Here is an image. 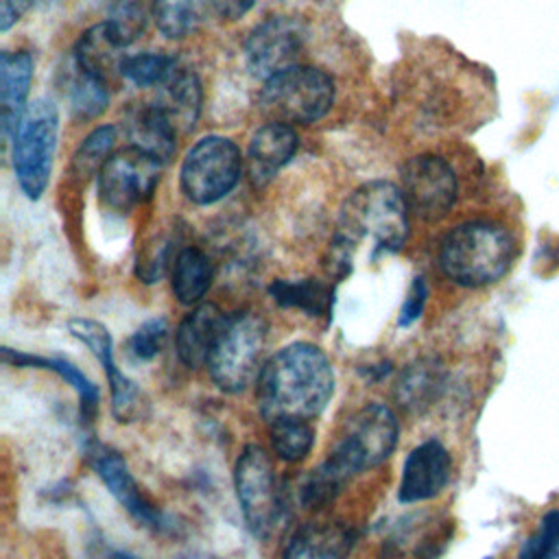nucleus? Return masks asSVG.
Here are the masks:
<instances>
[{"label":"nucleus","mask_w":559,"mask_h":559,"mask_svg":"<svg viewBox=\"0 0 559 559\" xmlns=\"http://www.w3.org/2000/svg\"><path fill=\"white\" fill-rule=\"evenodd\" d=\"M400 190L415 216L435 223L452 210L459 183L452 166L443 157L421 153L400 168Z\"/></svg>","instance_id":"nucleus-11"},{"label":"nucleus","mask_w":559,"mask_h":559,"mask_svg":"<svg viewBox=\"0 0 559 559\" xmlns=\"http://www.w3.org/2000/svg\"><path fill=\"white\" fill-rule=\"evenodd\" d=\"M271 297L286 308H299L308 317H321L330 312L332 288L319 280H275L269 288Z\"/></svg>","instance_id":"nucleus-26"},{"label":"nucleus","mask_w":559,"mask_h":559,"mask_svg":"<svg viewBox=\"0 0 559 559\" xmlns=\"http://www.w3.org/2000/svg\"><path fill=\"white\" fill-rule=\"evenodd\" d=\"M515 258V240L507 227L491 221H469L454 227L441 242V271L461 286L498 282Z\"/></svg>","instance_id":"nucleus-2"},{"label":"nucleus","mask_w":559,"mask_h":559,"mask_svg":"<svg viewBox=\"0 0 559 559\" xmlns=\"http://www.w3.org/2000/svg\"><path fill=\"white\" fill-rule=\"evenodd\" d=\"M301 48L304 31L299 22L286 15H275L251 31L245 41V61L253 76L266 81L277 72L297 66Z\"/></svg>","instance_id":"nucleus-12"},{"label":"nucleus","mask_w":559,"mask_h":559,"mask_svg":"<svg viewBox=\"0 0 559 559\" xmlns=\"http://www.w3.org/2000/svg\"><path fill=\"white\" fill-rule=\"evenodd\" d=\"M356 533L343 522H306L293 531L284 559H347Z\"/></svg>","instance_id":"nucleus-18"},{"label":"nucleus","mask_w":559,"mask_h":559,"mask_svg":"<svg viewBox=\"0 0 559 559\" xmlns=\"http://www.w3.org/2000/svg\"><path fill=\"white\" fill-rule=\"evenodd\" d=\"M408 205L391 181H369L356 188L343 205L341 238H371L380 249L397 251L408 238Z\"/></svg>","instance_id":"nucleus-3"},{"label":"nucleus","mask_w":559,"mask_h":559,"mask_svg":"<svg viewBox=\"0 0 559 559\" xmlns=\"http://www.w3.org/2000/svg\"><path fill=\"white\" fill-rule=\"evenodd\" d=\"M264 345L266 323L262 317L255 312L231 314L205 365L216 386L227 393L247 389L264 367Z\"/></svg>","instance_id":"nucleus-6"},{"label":"nucleus","mask_w":559,"mask_h":559,"mask_svg":"<svg viewBox=\"0 0 559 559\" xmlns=\"http://www.w3.org/2000/svg\"><path fill=\"white\" fill-rule=\"evenodd\" d=\"M179 68V61L173 55L164 52H138L127 55L120 66L122 79L131 81L138 87H162Z\"/></svg>","instance_id":"nucleus-30"},{"label":"nucleus","mask_w":559,"mask_h":559,"mask_svg":"<svg viewBox=\"0 0 559 559\" xmlns=\"http://www.w3.org/2000/svg\"><path fill=\"white\" fill-rule=\"evenodd\" d=\"M397 435L395 413L380 402H371L347 419L345 432L330 452V459L352 478L386 461L395 450Z\"/></svg>","instance_id":"nucleus-8"},{"label":"nucleus","mask_w":559,"mask_h":559,"mask_svg":"<svg viewBox=\"0 0 559 559\" xmlns=\"http://www.w3.org/2000/svg\"><path fill=\"white\" fill-rule=\"evenodd\" d=\"M559 552V511L546 513L535 535L522 546L518 559H555Z\"/></svg>","instance_id":"nucleus-36"},{"label":"nucleus","mask_w":559,"mask_h":559,"mask_svg":"<svg viewBox=\"0 0 559 559\" xmlns=\"http://www.w3.org/2000/svg\"><path fill=\"white\" fill-rule=\"evenodd\" d=\"M68 330L74 338H79L100 362L109 378V391H111V413L118 421H133L142 417L144 397L142 391L135 386L133 380H129L114 362V343L109 330L94 321V319H72L68 323Z\"/></svg>","instance_id":"nucleus-13"},{"label":"nucleus","mask_w":559,"mask_h":559,"mask_svg":"<svg viewBox=\"0 0 559 559\" xmlns=\"http://www.w3.org/2000/svg\"><path fill=\"white\" fill-rule=\"evenodd\" d=\"M234 480L249 531L260 539L269 537L282 520V496L269 452L260 445H247L238 456Z\"/></svg>","instance_id":"nucleus-9"},{"label":"nucleus","mask_w":559,"mask_h":559,"mask_svg":"<svg viewBox=\"0 0 559 559\" xmlns=\"http://www.w3.org/2000/svg\"><path fill=\"white\" fill-rule=\"evenodd\" d=\"M168 262H170V242L166 238H162L159 242L148 245L142 251V255L138 258L135 273H138V277L142 282L153 284V282H157L164 275Z\"/></svg>","instance_id":"nucleus-37"},{"label":"nucleus","mask_w":559,"mask_h":559,"mask_svg":"<svg viewBox=\"0 0 559 559\" xmlns=\"http://www.w3.org/2000/svg\"><path fill=\"white\" fill-rule=\"evenodd\" d=\"M450 469L452 461L443 443L437 439H428L413 448L404 461L402 467V478L397 487V498L400 502H421L430 500L450 480Z\"/></svg>","instance_id":"nucleus-14"},{"label":"nucleus","mask_w":559,"mask_h":559,"mask_svg":"<svg viewBox=\"0 0 559 559\" xmlns=\"http://www.w3.org/2000/svg\"><path fill=\"white\" fill-rule=\"evenodd\" d=\"M127 133L131 146L142 148L144 153L153 155L162 164L170 162L177 148V127L168 118V114L159 107V103H142L138 105L127 120Z\"/></svg>","instance_id":"nucleus-20"},{"label":"nucleus","mask_w":559,"mask_h":559,"mask_svg":"<svg viewBox=\"0 0 559 559\" xmlns=\"http://www.w3.org/2000/svg\"><path fill=\"white\" fill-rule=\"evenodd\" d=\"M297 133L290 124L266 122L262 124L247 148V177L255 188H264L290 162L297 151Z\"/></svg>","instance_id":"nucleus-16"},{"label":"nucleus","mask_w":559,"mask_h":559,"mask_svg":"<svg viewBox=\"0 0 559 559\" xmlns=\"http://www.w3.org/2000/svg\"><path fill=\"white\" fill-rule=\"evenodd\" d=\"M426 299H428V286H426V280H424V277H415V280H413V284L408 286L406 297H404V304H402V308H400L397 325L408 328L411 323H415V321L421 317V312H424Z\"/></svg>","instance_id":"nucleus-38"},{"label":"nucleus","mask_w":559,"mask_h":559,"mask_svg":"<svg viewBox=\"0 0 559 559\" xmlns=\"http://www.w3.org/2000/svg\"><path fill=\"white\" fill-rule=\"evenodd\" d=\"M151 9L164 37L183 39L201 28L214 4L212 0H153Z\"/></svg>","instance_id":"nucleus-24"},{"label":"nucleus","mask_w":559,"mask_h":559,"mask_svg":"<svg viewBox=\"0 0 559 559\" xmlns=\"http://www.w3.org/2000/svg\"><path fill=\"white\" fill-rule=\"evenodd\" d=\"M334 94V81L328 72L297 63L264 81L260 109L271 122L310 124L332 109Z\"/></svg>","instance_id":"nucleus-4"},{"label":"nucleus","mask_w":559,"mask_h":559,"mask_svg":"<svg viewBox=\"0 0 559 559\" xmlns=\"http://www.w3.org/2000/svg\"><path fill=\"white\" fill-rule=\"evenodd\" d=\"M87 454H90V465L94 467L98 478L107 485L109 493L127 509V513L131 518H135L144 526L162 524L159 511L146 500V496L142 493L133 474L129 472L124 459L116 450L94 443V445H90Z\"/></svg>","instance_id":"nucleus-15"},{"label":"nucleus","mask_w":559,"mask_h":559,"mask_svg":"<svg viewBox=\"0 0 559 559\" xmlns=\"http://www.w3.org/2000/svg\"><path fill=\"white\" fill-rule=\"evenodd\" d=\"M59 135V111L55 103L39 98L31 103L11 135L15 179L28 199H39L48 186Z\"/></svg>","instance_id":"nucleus-5"},{"label":"nucleus","mask_w":559,"mask_h":559,"mask_svg":"<svg viewBox=\"0 0 559 559\" xmlns=\"http://www.w3.org/2000/svg\"><path fill=\"white\" fill-rule=\"evenodd\" d=\"M216 15L223 20H238L251 11L255 0H212Z\"/></svg>","instance_id":"nucleus-40"},{"label":"nucleus","mask_w":559,"mask_h":559,"mask_svg":"<svg viewBox=\"0 0 559 559\" xmlns=\"http://www.w3.org/2000/svg\"><path fill=\"white\" fill-rule=\"evenodd\" d=\"M334 393V369L312 343H293L273 354L258 376V406L275 419H312Z\"/></svg>","instance_id":"nucleus-1"},{"label":"nucleus","mask_w":559,"mask_h":559,"mask_svg":"<svg viewBox=\"0 0 559 559\" xmlns=\"http://www.w3.org/2000/svg\"><path fill=\"white\" fill-rule=\"evenodd\" d=\"M107 559H135V557H131L127 552H120V550H114V552L107 555Z\"/></svg>","instance_id":"nucleus-41"},{"label":"nucleus","mask_w":559,"mask_h":559,"mask_svg":"<svg viewBox=\"0 0 559 559\" xmlns=\"http://www.w3.org/2000/svg\"><path fill=\"white\" fill-rule=\"evenodd\" d=\"M242 175V155L234 140L205 135L192 144L179 168L181 192L197 205H212L227 197Z\"/></svg>","instance_id":"nucleus-7"},{"label":"nucleus","mask_w":559,"mask_h":559,"mask_svg":"<svg viewBox=\"0 0 559 559\" xmlns=\"http://www.w3.org/2000/svg\"><path fill=\"white\" fill-rule=\"evenodd\" d=\"M443 384L441 367L432 360H419L404 369L395 386V400L406 411H421L439 397Z\"/></svg>","instance_id":"nucleus-25"},{"label":"nucleus","mask_w":559,"mask_h":559,"mask_svg":"<svg viewBox=\"0 0 559 559\" xmlns=\"http://www.w3.org/2000/svg\"><path fill=\"white\" fill-rule=\"evenodd\" d=\"M229 317L216 304H199L179 323L175 334L177 354L183 365L201 367L207 365Z\"/></svg>","instance_id":"nucleus-17"},{"label":"nucleus","mask_w":559,"mask_h":559,"mask_svg":"<svg viewBox=\"0 0 559 559\" xmlns=\"http://www.w3.org/2000/svg\"><path fill=\"white\" fill-rule=\"evenodd\" d=\"M162 162L138 146L114 153L98 173V194L107 210L127 214L148 201L162 175Z\"/></svg>","instance_id":"nucleus-10"},{"label":"nucleus","mask_w":559,"mask_h":559,"mask_svg":"<svg viewBox=\"0 0 559 559\" xmlns=\"http://www.w3.org/2000/svg\"><path fill=\"white\" fill-rule=\"evenodd\" d=\"M212 260L199 247H183L173 260V293L186 304H199L212 284Z\"/></svg>","instance_id":"nucleus-23"},{"label":"nucleus","mask_w":559,"mask_h":559,"mask_svg":"<svg viewBox=\"0 0 559 559\" xmlns=\"http://www.w3.org/2000/svg\"><path fill=\"white\" fill-rule=\"evenodd\" d=\"M114 144H116V127L103 124L96 127L76 148L72 162H70V175L74 181L85 183L94 175L100 173L105 162L114 155Z\"/></svg>","instance_id":"nucleus-28"},{"label":"nucleus","mask_w":559,"mask_h":559,"mask_svg":"<svg viewBox=\"0 0 559 559\" xmlns=\"http://www.w3.org/2000/svg\"><path fill=\"white\" fill-rule=\"evenodd\" d=\"M168 338V323L164 317H153L144 321L127 341V349L135 360L155 358Z\"/></svg>","instance_id":"nucleus-35"},{"label":"nucleus","mask_w":559,"mask_h":559,"mask_svg":"<svg viewBox=\"0 0 559 559\" xmlns=\"http://www.w3.org/2000/svg\"><path fill=\"white\" fill-rule=\"evenodd\" d=\"M2 358L4 362H11V365H33V367H46V369H52L57 371L66 382H70L76 393H79V400H81V415L83 419H90L94 413H96V406H98V389L96 384H92V380L79 371V367H74L72 362L63 360V358H41V356H31V354H20V352H13L9 347L2 349Z\"/></svg>","instance_id":"nucleus-27"},{"label":"nucleus","mask_w":559,"mask_h":559,"mask_svg":"<svg viewBox=\"0 0 559 559\" xmlns=\"http://www.w3.org/2000/svg\"><path fill=\"white\" fill-rule=\"evenodd\" d=\"M33 68L35 61L28 50H4L0 55V122L4 138L13 135L28 107Z\"/></svg>","instance_id":"nucleus-19"},{"label":"nucleus","mask_w":559,"mask_h":559,"mask_svg":"<svg viewBox=\"0 0 559 559\" xmlns=\"http://www.w3.org/2000/svg\"><path fill=\"white\" fill-rule=\"evenodd\" d=\"M271 426V445L275 454L288 463L301 461L310 454L314 443V428L308 419H275Z\"/></svg>","instance_id":"nucleus-31"},{"label":"nucleus","mask_w":559,"mask_h":559,"mask_svg":"<svg viewBox=\"0 0 559 559\" xmlns=\"http://www.w3.org/2000/svg\"><path fill=\"white\" fill-rule=\"evenodd\" d=\"M159 107L168 114L177 131H190L201 111V83L188 68H177L175 74L162 85Z\"/></svg>","instance_id":"nucleus-22"},{"label":"nucleus","mask_w":559,"mask_h":559,"mask_svg":"<svg viewBox=\"0 0 559 559\" xmlns=\"http://www.w3.org/2000/svg\"><path fill=\"white\" fill-rule=\"evenodd\" d=\"M148 15H153V9H148L146 0H111L105 26L111 37L127 48L144 33Z\"/></svg>","instance_id":"nucleus-32"},{"label":"nucleus","mask_w":559,"mask_h":559,"mask_svg":"<svg viewBox=\"0 0 559 559\" xmlns=\"http://www.w3.org/2000/svg\"><path fill=\"white\" fill-rule=\"evenodd\" d=\"M428 531L406 522L382 546V559H432V542Z\"/></svg>","instance_id":"nucleus-34"},{"label":"nucleus","mask_w":559,"mask_h":559,"mask_svg":"<svg viewBox=\"0 0 559 559\" xmlns=\"http://www.w3.org/2000/svg\"><path fill=\"white\" fill-rule=\"evenodd\" d=\"M68 98L72 114L79 120H92L107 109L109 103V87L98 76L83 72L72 63V76L68 85Z\"/></svg>","instance_id":"nucleus-29"},{"label":"nucleus","mask_w":559,"mask_h":559,"mask_svg":"<svg viewBox=\"0 0 559 559\" xmlns=\"http://www.w3.org/2000/svg\"><path fill=\"white\" fill-rule=\"evenodd\" d=\"M33 2L35 0H0V31L7 33L11 26H15L33 7Z\"/></svg>","instance_id":"nucleus-39"},{"label":"nucleus","mask_w":559,"mask_h":559,"mask_svg":"<svg viewBox=\"0 0 559 559\" xmlns=\"http://www.w3.org/2000/svg\"><path fill=\"white\" fill-rule=\"evenodd\" d=\"M124 57V48L111 37L105 22H100L79 37L72 63L109 85L111 76H122L120 66Z\"/></svg>","instance_id":"nucleus-21"},{"label":"nucleus","mask_w":559,"mask_h":559,"mask_svg":"<svg viewBox=\"0 0 559 559\" xmlns=\"http://www.w3.org/2000/svg\"><path fill=\"white\" fill-rule=\"evenodd\" d=\"M347 480H349V476L328 456L301 483V491H299L301 504L306 509H321V507L330 504L338 496V491L343 489V485Z\"/></svg>","instance_id":"nucleus-33"}]
</instances>
